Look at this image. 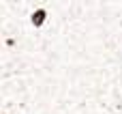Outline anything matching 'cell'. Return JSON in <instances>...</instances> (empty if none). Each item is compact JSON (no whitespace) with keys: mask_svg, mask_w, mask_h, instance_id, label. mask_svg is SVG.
<instances>
[{"mask_svg":"<svg viewBox=\"0 0 122 114\" xmlns=\"http://www.w3.org/2000/svg\"><path fill=\"white\" fill-rule=\"evenodd\" d=\"M49 22V9L47 6H34L28 15V24L34 28V30H43Z\"/></svg>","mask_w":122,"mask_h":114,"instance_id":"obj_1","label":"cell"},{"mask_svg":"<svg viewBox=\"0 0 122 114\" xmlns=\"http://www.w3.org/2000/svg\"><path fill=\"white\" fill-rule=\"evenodd\" d=\"M2 114H9V112H2Z\"/></svg>","mask_w":122,"mask_h":114,"instance_id":"obj_2","label":"cell"}]
</instances>
